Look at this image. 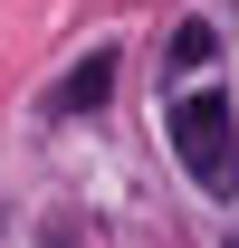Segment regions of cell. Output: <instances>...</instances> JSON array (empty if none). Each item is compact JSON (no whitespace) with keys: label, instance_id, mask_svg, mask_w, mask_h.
<instances>
[{"label":"cell","instance_id":"cell-1","mask_svg":"<svg viewBox=\"0 0 239 248\" xmlns=\"http://www.w3.org/2000/svg\"><path fill=\"white\" fill-rule=\"evenodd\" d=\"M163 134H172V153L191 162V182L220 191V201H239V115L230 95H182V105H163Z\"/></svg>","mask_w":239,"mask_h":248},{"label":"cell","instance_id":"cell-2","mask_svg":"<svg viewBox=\"0 0 239 248\" xmlns=\"http://www.w3.org/2000/svg\"><path fill=\"white\" fill-rule=\"evenodd\" d=\"M105 95H115V58H105V48H96L86 67H67V86H58V115H96V105H105Z\"/></svg>","mask_w":239,"mask_h":248},{"label":"cell","instance_id":"cell-3","mask_svg":"<svg viewBox=\"0 0 239 248\" xmlns=\"http://www.w3.org/2000/svg\"><path fill=\"white\" fill-rule=\"evenodd\" d=\"M210 48H220V38H210V29H201V19H182V29H172V38H163V58H172V67H182V77H191V67H210Z\"/></svg>","mask_w":239,"mask_h":248},{"label":"cell","instance_id":"cell-4","mask_svg":"<svg viewBox=\"0 0 239 248\" xmlns=\"http://www.w3.org/2000/svg\"><path fill=\"white\" fill-rule=\"evenodd\" d=\"M230 248H239V239H230Z\"/></svg>","mask_w":239,"mask_h":248}]
</instances>
